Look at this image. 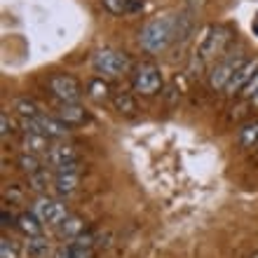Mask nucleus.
Segmentation results:
<instances>
[{
  "instance_id": "f3484780",
  "label": "nucleus",
  "mask_w": 258,
  "mask_h": 258,
  "mask_svg": "<svg viewBox=\"0 0 258 258\" xmlns=\"http://www.w3.org/2000/svg\"><path fill=\"white\" fill-rule=\"evenodd\" d=\"M26 253L31 258H45L49 253V242L45 237H28L26 242Z\"/></svg>"
},
{
  "instance_id": "ddd939ff",
  "label": "nucleus",
  "mask_w": 258,
  "mask_h": 258,
  "mask_svg": "<svg viewBox=\"0 0 258 258\" xmlns=\"http://www.w3.org/2000/svg\"><path fill=\"white\" fill-rule=\"evenodd\" d=\"M21 146L26 153H33V155H42L49 150V139L42 134H24L21 139Z\"/></svg>"
},
{
  "instance_id": "f257e3e1",
  "label": "nucleus",
  "mask_w": 258,
  "mask_h": 258,
  "mask_svg": "<svg viewBox=\"0 0 258 258\" xmlns=\"http://www.w3.org/2000/svg\"><path fill=\"white\" fill-rule=\"evenodd\" d=\"M181 35V14H160L146 21L139 33L141 47L150 54H160Z\"/></svg>"
},
{
  "instance_id": "20e7f679",
  "label": "nucleus",
  "mask_w": 258,
  "mask_h": 258,
  "mask_svg": "<svg viewBox=\"0 0 258 258\" xmlns=\"http://www.w3.org/2000/svg\"><path fill=\"white\" fill-rule=\"evenodd\" d=\"M94 68L99 73L103 75H120V73H127L129 71V56L117 52V49H99L92 59Z\"/></svg>"
},
{
  "instance_id": "9b49d317",
  "label": "nucleus",
  "mask_w": 258,
  "mask_h": 258,
  "mask_svg": "<svg viewBox=\"0 0 258 258\" xmlns=\"http://www.w3.org/2000/svg\"><path fill=\"white\" fill-rule=\"evenodd\" d=\"M56 117L66 124H82L89 115L80 103H61V106L56 108Z\"/></svg>"
},
{
  "instance_id": "f03ea898",
  "label": "nucleus",
  "mask_w": 258,
  "mask_h": 258,
  "mask_svg": "<svg viewBox=\"0 0 258 258\" xmlns=\"http://www.w3.org/2000/svg\"><path fill=\"white\" fill-rule=\"evenodd\" d=\"M228 38H230L228 28H223V26H209L202 33V38L197 40L192 63L200 68V66H204L207 61H211V59H214L216 54H221V52H223Z\"/></svg>"
},
{
  "instance_id": "a211bd4d",
  "label": "nucleus",
  "mask_w": 258,
  "mask_h": 258,
  "mask_svg": "<svg viewBox=\"0 0 258 258\" xmlns=\"http://www.w3.org/2000/svg\"><path fill=\"white\" fill-rule=\"evenodd\" d=\"M19 167L26 171L28 176H33V174L42 171V160L38 155H33V153H24V155L19 157Z\"/></svg>"
},
{
  "instance_id": "393cba45",
  "label": "nucleus",
  "mask_w": 258,
  "mask_h": 258,
  "mask_svg": "<svg viewBox=\"0 0 258 258\" xmlns=\"http://www.w3.org/2000/svg\"><path fill=\"white\" fill-rule=\"evenodd\" d=\"M244 96H249V99H253V96H258V73L251 78V82L244 87Z\"/></svg>"
},
{
  "instance_id": "5701e85b",
  "label": "nucleus",
  "mask_w": 258,
  "mask_h": 258,
  "mask_svg": "<svg viewBox=\"0 0 258 258\" xmlns=\"http://www.w3.org/2000/svg\"><path fill=\"white\" fill-rule=\"evenodd\" d=\"M0 258H19L17 244H12V239H0Z\"/></svg>"
},
{
  "instance_id": "412c9836",
  "label": "nucleus",
  "mask_w": 258,
  "mask_h": 258,
  "mask_svg": "<svg viewBox=\"0 0 258 258\" xmlns=\"http://www.w3.org/2000/svg\"><path fill=\"white\" fill-rule=\"evenodd\" d=\"M28 181H31V188L33 190H45L49 183H54V176L49 174V171H38V174H33V176H28Z\"/></svg>"
},
{
  "instance_id": "1a4fd4ad",
  "label": "nucleus",
  "mask_w": 258,
  "mask_h": 258,
  "mask_svg": "<svg viewBox=\"0 0 258 258\" xmlns=\"http://www.w3.org/2000/svg\"><path fill=\"white\" fill-rule=\"evenodd\" d=\"M45 157H47L49 167L56 169V167H63L68 162H78V150L71 143H52L49 150L45 153Z\"/></svg>"
},
{
  "instance_id": "aec40b11",
  "label": "nucleus",
  "mask_w": 258,
  "mask_h": 258,
  "mask_svg": "<svg viewBox=\"0 0 258 258\" xmlns=\"http://www.w3.org/2000/svg\"><path fill=\"white\" fill-rule=\"evenodd\" d=\"M87 94L92 96V99H96V101H103V99L108 96V85H106L101 78H92V80L87 82Z\"/></svg>"
},
{
  "instance_id": "9d476101",
  "label": "nucleus",
  "mask_w": 258,
  "mask_h": 258,
  "mask_svg": "<svg viewBox=\"0 0 258 258\" xmlns=\"http://www.w3.org/2000/svg\"><path fill=\"white\" fill-rule=\"evenodd\" d=\"M80 183V171H54V192L59 197H68L78 190Z\"/></svg>"
},
{
  "instance_id": "a878e982",
  "label": "nucleus",
  "mask_w": 258,
  "mask_h": 258,
  "mask_svg": "<svg viewBox=\"0 0 258 258\" xmlns=\"http://www.w3.org/2000/svg\"><path fill=\"white\" fill-rule=\"evenodd\" d=\"M54 258H71V251H68V244L59 246V249H56V253H54Z\"/></svg>"
},
{
  "instance_id": "39448f33",
  "label": "nucleus",
  "mask_w": 258,
  "mask_h": 258,
  "mask_svg": "<svg viewBox=\"0 0 258 258\" xmlns=\"http://www.w3.org/2000/svg\"><path fill=\"white\" fill-rule=\"evenodd\" d=\"M132 85H134L136 94L153 96L160 92V87H162V73H160V68H155L153 63H141V66L134 71Z\"/></svg>"
},
{
  "instance_id": "6e6552de",
  "label": "nucleus",
  "mask_w": 258,
  "mask_h": 258,
  "mask_svg": "<svg viewBox=\"0 0 258 258\" xmlns=\"http://www.w3.org/2000/svg\"><path fill=\"white\" fill-rule=\"evenodd\" d=\"M256 73H258V56L256 59H246V61L237 68V73L230 78V82L225 85V92H228V94H235L239 89H244Z\"/></svg>"
},
{
  "instance_id": "7ed1b4c3",
  "label": "nucleus",
  "mask_w": 258,
  "mask_h": 258,
  "mask_svg": "<svg viewBox=\"0 0 258 258\" xmlns=\"http://www.w3.org/2000/svg\"><path fill=\"white\" fill-rule=\"evenodd\" d=\"M33 214L40 218L42 223L56 225V228L71 216L66 204H63L61 200H54V197H38L33 204Z\"/></svg>"
},
{
  "instance_id": "4468645a",
  "label": "nucleus",
  "mask_w": 258,
  "mask_h": 258,
  "mask_svg": "<svg viewBox=\"0 0 258 258\" xmlns=\"http://www.w3.org/2000/svg\"><path fill=\"white\" fill-rule=\"evenodd\" d=\"M14 110L19 113L21 120H35V117L42 115L40 106H38L33 99H26V96H19V99H14Z\"/></svg>"
},
{
  "instance_id": "0eeeda50",
  "label": "nucleus",
  "mask_w": 258,
  "mask_h": 258,
  "mask_svg": "<svg viewBox=\"0 0 258 258\" xmlns=\"http://www.w3.org/2000/svg\"><path fill=\"white\" fill-rule=\"evenodd\" d=\"M246 59L242 54H228L225 59L216 63L209 73V87L211 89H225V85L230 82V78L237 73V68L244 63Z\"/></svg>"
},
{
  "instance_id": "423d86ee",
  "label": "nucleus",
  "mask_w": 258,
  "mask_h": 258,
  "mask_svg": "<svg viewBox=\"0 0 258 258\" xmlns=\"http://www.w3.org/2000/svg\"><path fill=\"white\" fill-rule=\"evenodd\" d=\"M49 92L61 103H78L82 96L80 82L75 80L73 75H66V73H54L49 78Z\"/></svg>"
},
{
  "instance_id": "bb28decb",
  "label": "nucleus",
  "mask_w": 258,
  "mask_h": 258,
  "mask_svg": "<svg viewBox=\"0 0 258 258\" xmlns=\"http://www.w3.org/2000/svg\"><path fill=\"white\" fill-rule=\"evenodd\" d=\"M253 103H256V106H258V96H253Z\"/></svg>"
},
{
  "instance_id": "f8f14e48",
  "label": "nucleus",
  "mask_w": 258,
  "mask_h": 258,
  "mask_svg": "<svg viewBox=\"0 0 258 258\" xmlns=\"http://www.w3.org/2000/svg\"><path fill=\"white\" fill-rule=\"evenodd\" d=\"M42 221L38 216H35L33 211L31 214H21L19 218H17V228H19L26 237H40L42 235Z\"/></svg>"
},
{
  "instance_id": "4be33fe9",
  "label": "nucleus",
  "mask_w": 258,
  "mask_h": 258,
  "mask_svg": "<svg viewBox=\"0 0 258 258\" xmlns=\"http://www.w3.org/2000/svg\"><path fill=\"white\" fill-rule=\"evenodd\" d=\"M113 103H115V108L120 110V113H127V115H132L136 110V103L129 94H117L115 99H113Z\"/></svg>"
},
{
  "instance_id": "2eb2a0df",
  "label": "nucleus",
  "mask_w": 258,
  "mask_h": 258,
  "mask_svg": "<svg viewBox=\"0 0 258 258\" xmlns=\"http://www.w3.org/2000/svg\"><path fill=\"white\" fill-rule=\"evenodd\" d=\"M82 232H85V221L80 216H68L61 225H59V235L63 239H71L73 242L75 237H80Z\"/></svg>"
},
{
  "instance_id": "b1692460",
  "label": "nucleus",
  "mask_w": 258,
  "mask_h": 258,
  "mask_svg": "<svg viewBox=\"0 0 258 258\" xmlns=\"http://www.w3.org/2000/svg\"><path fill=\"white\" fill-rule=\"evenodd\" d=\"M14 132V124L12 120H10V115L7 113H0V134L7 136V134H12Z\"/></svg>"
},
{
  "instance_id": "6ab92c4d",
  "label": "nucleus",
  "mask_w": 258,
  "mask_h": 258,
  "mask_svg": "<svg viewBox=\"0 0 258 258\" xmlns=\"http://www.w3.org/2000/svg\"><path fill=\"white\" fill-rule=\"evenodd\" d=\"M239 141H242V146H246V148L258 146V122H249L239 129Z\"/></svg>"
},
{
  "instance_id": "dca6fc26",
  "label": "nucleus",
  "mask_w": 258,
  "mask_h": 258,
  "mask_svg": "<svg viewBox=\"0 0 258 258\" xmlns=\"http://www.w3.org/2000/svg\"><path fill=\"white\" fill-rule=\"evenodd\" d=\"M103 5L113 14H129L141 7V0H103Z\"/></svg>"
}]
</instances>
